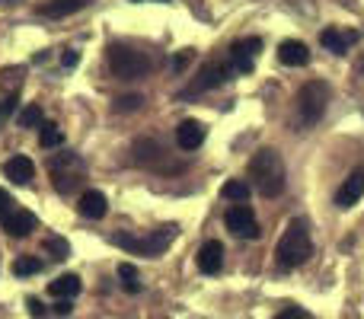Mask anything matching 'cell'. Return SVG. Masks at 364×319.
Masks as SVG:
<instances>
[{"label": "cell", "mask_w": 364, "mask_h": 319, "mask_svg": "<svg viewBox=\"0 0 364 319\" xmlns=\"http://www.w3.org/2000/svg\"><path fill=\"white\" fill-rule=\"evenodd\" d=\"M70 310H74V303H70V301H58L55 303V313L58 316H70Z\"/></svg>", "instance_id": "cell-30"}, {"label": "cell", "mask_w": 364, "mask_h": 319, "mask_svg": "<svg viewBox=\"0 0 364 319\" xmlns=\"http://www.w3.org/2000/svg\"><path fill=\"white\" fill-rule=\"evenodd\" d=\"M326 106H329V87L323 80H310L301 87L297 93V121L301 128H314L316 121L326 115Z\"/></svg>", "instance_id": "cell-3"}, {"label": "cell", "mask_w": 364, "mask_h": 319, "mask_svg": "<svg viewBox=\"0 0 364 319\" xmlns=\"http://www.w3.org/2000/svg\"><path fill=\"white\" fill-rule=\"evenodd\" d=\"M6 214H13V198L4 192V188H0V220H4Z\"/></svg>", "instance_id": "cell-27"}, {"label": "cell", "mask_w": 364, "mask_h": 319, "mask_svg": "<svg viewBox=\"0 0 364 319\" xmlns=\"http://www.w3.org/2000/svg\"><path fill=\"white\" fill-rule=\"evenodd\" d=\"M246 173H250V185L256 188L262 198H275V195H282V188H284V160H282L278 151H272V147L256 151L250 157Z\"/></svg>", "instance_id": "cell-1"}, {"label": "cell", "mask_w": 364, "mask_h": 319, "mask_svg": "<svg viewBox=\"0 0 364 319\" xmlns=\"http://www.w3.org/2000/svg\"><path fill=\"white\" fill-rule=\"evenodd\" d=\"M61 64H64V67H77V64H80V55H77L74 48H68V51L61 55Z\"/></svg>", "instance_id": "cell-28"}, {"label": "cell", "mask_w": 364, "mask_h": 319, "mask_svg": "<svg viewBox=\"0 0 364 319\" xmlns=\"http://www.w3.org/2000/svg\"><path fill=\"white\" fill-rule=\"evenodd\" d=\"M227 80H230V67L220 64V61H211V64H205V67L195 74L188 93H205V90H214V87H220V83H227Z\"/></svg>", "instance_id": "cell-8"}, {"label": "cell", "mask_w": 364, "mask_h": 319, "mask_svg": "<svg viewBox=\"0 0 364 319\" xmlns=\"http://www.w3.org/2000/svg\"><path fill=\"white\" fill-rule=\"evenodd\" d=\"M278 61L284 64V67H304V64L310 61V51L304 42H297V38H284L282 45H278Z\"/></svg>", "instance_id": "cell-9"}, {"label": "cell", "mask_w": 364, "mask_h": 319, "mask_svg": "<svg viewBox=\"0 0 364 319\" xmlns=\"http://www.w3.org/2000/svg\"><path fill=\"white\" fill-rule=\"evenodd\" d=\"M45 249L51 252V259H68L70 256L68 239H61V237H45Z\"/></svg>", "instance_id": "cell-24"}, {"label": "cell", "mask_w": 364, "mask_h": 319, "mask_svg": "<svg viewBox=\"0 0 364 319\" xmlns=\"http://www.w3.org/2000/svg\"><path fill=\"white\" fill-rule=\"evenodd\" d=\"M0 112H4V109H0Z\"/></svg>", "instance_id": "cell-33"}, {"label": "cell", "mask_w": 364, "mask_h": 319, "mask_svg": "<svg viewBox=\"0 0 364 319\" xmlns=\"http://www.w3.org/2000/svg\"><path fill=\"white\" fill-rule=\"evenodd\" d=\"M176 144L182 147V151H198L201 144H205V125L195 119L182 121V125L176 128Z\"/></svg>", "instance_id": "cell-12"}, {"label": "cell", "mask_w": 364, "mask_h": 319, "mask_svg": "<svg viewBox=\"0 0 364 319\" xmlns=\"http://www.w3.org/2000/svg\"><path fill=\"white\" fill-rule=\"evenodd\" d=\"M38 271H42V259L36 256H19L13 262V275L16 278H29V275H38Z\"/></svg>", "instance_id": "cell-21"}, {"label": "cell", "mask_w": 364, "mask_h": 319, "mask_svg": "<svg viewBox=\"0 0 364 319\" xmlns=\"http://www.w3.org/2000/svg\"><path fill=\"white\" fill-rule=\"evenodd\" d=\"M4 175L10 182H16V185H26V182H32V175H36V166H32L29 157H10L4 163Z\"/></svg>", "instance_id": "cell-16"}, {"label": "cell", "mask_w": 364, "mask_h": 319, "mask_svg": "<svg viewBox=\"0 0 364 319\" xmlns=\"http://www.w3.org/2000/svg\"><path fill=\"white\" fill-rule=\"evenodd\" d=\"M220 265H224V246H220V239H208L198 249V269L205 275H218Z\"/></svg>", "instance_id": "cell-11"}, {"label": "cell", "mask_w": 364, "mask_h": 319, "mask_svg": "<svg viewBox=\"0 0 364 319\" xmlns=\"http://www.w3.org/2000/svg\"><path fill=\"white\" fill-rule=\"evenodd\" d=\"M275 319H314L307 313V310H301V307H288V310H282Z\"/></svg>", "instance_id": "cell-26"}, {"label": "cell", "mask_w": 364, "mask_h": 319, "mask_svg": "<svg viewBox=\"0 0 364 319\" xmlns=\"http://www.w3.org/2000/svg\"><path fill=\"white\" fill-rule=\"evenodd\" d=\"M160 4H166V0H160Z\"/></svg>", "instance_id": "cell-32"}, {"label": "cell", "mask_w": 364, "mask_h": 319, "mask_svg": "<svg viewBox=\"0 0 364 319\" xmlns=\"http://www.w3.org/2000/svg\"><path fill=\"white\" fill-rule=\"evenodd\" d=\"M61 141H64V134L55 121H42V125H38V144L42 147H58Z\"/></svg>", "instance_id": "cell-20"}, {"label": "cell", "mask_w": 364, "mask_h": 319, "mask_svg": "<svg viewBox=\"0 0 364 319\" xmlns=\"http://www.w3.org/2000/svg\"><path fill=\"white\" fill-rule=\"evenodd\" d=\"M227 230L233 233V237H246V239H259V224H256V214H252L250 205H233L227 207Z\"/></svg>", "instance_id": "cell-6"}, {"label": "cell", "mask_w": 364, "mask_h": 319, "mask_svg": "<svg viewBox=\"0 0 364 319\" xmlns=\"http://www.w3.org/2000/svg\"><path fill=\"white\" fill-rule=\"evenodd\" d=\"M262 51V38H240L230 45V61L237 74H250L256 67V55Z\"/></svg>", "instance_id": "cell-7"}, {"label": "cell", "mask_w": 364, "mask_h": 319, "mask_svg": "<svg viewBox=\"0 0 364 319\" xmlns=\"http://www.w3.org/2000/svg\"><path fill=\"white\" fill-rule=\"evenodd\" d=\"M323 48H329L333 55H348L355 42H358V32H339V29H323L320 32Z\"/></svg>", "instance_id": "cell-14"}, {"label": "cell", "mask_w": 364, "mask_h": 319, "mask_svg": "<svg viewBox=\"0 0 364 319\" xmlns=\"http://www.w3.org/2000/svg\"><path fill=\"white\" fill-rule=\"evenodd\" d=\"M310 252H314V243H310V233H307V227H304V220H291L288 230L282 233V239H278V246H275L278 265H282L284 271H291L307 262Z\"/></svg>", "instance_id": "cell-2"}, {"label": "cell", "mask_w": 364, "mask_h": 319, "mask_svg": "<svg viewBox=\"0 0 364 319\" xmlns=\"http://www.w3.org/2000/svg\"><path fill=\"white\" fill-rule=\"evenodd\" d=\"M141 102H144V96H138V93L119 96V99H115V112H134V109H141Z\"/></svg>", "instance_id": "cell-25"}, {"label": "cell", "mask_w": 364, "mask_h": 319, "mask_svg": "<svg viewBox=\"0 0 364 319\" xmlns=\"http://www.w3.org/2000/svg\"><path fill=\"white\" fill-rule=\"evenodd\" d=\"M19 128H36V125H42V106H26L23 112H19Z\"/></svg>", "instance_id": "cell-23"}, {"label": "cell", "mask_w": 364, "mask_h": 319, "mask_svg": "<svg viewBox=\"0 0 364 319\" xmlns=\"http://www.w3.org/2000/svg\"><path fill=\"white\" fill-rule=\"evenodd\" d=\"M77 211L83 214L87 220H102L109 211V201L102 192H96V188H90V192L80 195V205H77Z\"/></svg>", "instance_id": "cell-13"}, {"label": "cell", "mask_w": 364, "mask_h": 319, "mask_svg": "<svg viewBox=\"0 0 364 319\" xmlns=\"http://www.w3.org/2000/svg\"><path fill=\"white\" fill-rule=\"evenodd\" d=\"M80 278L77 275H61V278H55V281L48 284V294L51 297H58V301H74L77 294H80Z\"/></svg>", "instance_id": "cell-17"}, {"label": "cell", "mask_w": 364, "mask_h": 319, "mask_svg": "<svg viewBox=\"0 0 364 319\" xmlns=\"http://www.w3.org/2000/svg\"><path fill=\"white\" fill-rule=\"evenodd\" d=\"M176 230H179L176 224H164V227H157V230H154L147 239H138V237H132V233H115L112 239L122 246V249H128V252H144V256H160V252H164L166 246L173 243Z\"/></svg>", "instance_id": "cell-5"}, {"label": "cell", "mask_w": 364, "mask_h": 319, "mask_svg": "<svg viewBox=\"0 0 364 319\" xmlns=\"http://www.w3.org/2000/svg\"><path fill=\"white\" fill-rule=\"evenodd\" d=\"M186 64H188V55H176V58H173V70H182Z\"/></svg>", "instance_id": "cell-31"}, {"label": "cell", "mask_w": 364, "mask_h": 319, "mask_svg": "<svg viewBox=\"0 0 364 319\" xmlns=\"http://www.w3.org/2000/svg\"><path fill=\"white\" fill-rule=\"evenodd\" d=\"M87 6V0H51V4L42 6L45 16H68V13H77Z\"/></svg>", "instance_id": "cell-19"}, {"label": "cell", "mask_w": 364, "mask_h": 319, "mask_svg": "<svg viewBox=\"0 0 364 319\" xmlns=\"http://www.w3.org/2000/svg\"><path fill=\"white\" fill-rule=\"evenodd\" d=\"M36 214L32 211H13L4 217V230L10 233V237H29L32 230H36Z\"/></svg>", "instance_id": "cell-15"}, {"label": "cell", "mask_w": 364, "mask_h": 319, "mask_svg": "<svg viewBox=\"0 0 364 319\" xmlns=\"http://www.w3.org/2000/svg\"><path fill=\"white\" fill-rule=\"evenodd\" d=\"M119 278H122V288L128 294H141V281H138V269L132 262H122L119 265Z\"/></svg>", "instance_id": "cell-22"}, {"label": "cell", "mask_w": 364, "mask_h": 319, "mask_svg": "<svg viewBox=\"0 0 364 319\" xmlns=\"http://www.w3.org/2000/svg\"><path fill=\"white\" fill-rule=\"evenodd\" d=\"M26 307H29L32 316H45V303L38 301V297H29V301H26Z\"/></svg>", "instance_id": "cell-29"}, {"label": "cell", "mask_w": 364, "mask_h": 319, "mask_svg": "<svg viewBox=\"0 0 364 319\" xmlns=\"http://www.w3.org/2000/svg\"><path fill=\"white\" fill-rule=\"evenodd\" d=\"M109 67H112V74L122 77V80H141L144 74H151L154 64L144 51H134V48H128V45H112V48H109Z\"/></svg>", "instance_id": "cell-4"}, {"label": "cell", "mask_w": 364, "mask_h": 319, "mask_svg": "<svg viewBox=\"0 0 364 319\" xmlns=\"http://www.w3.org/2000/svg\"><path fill=\"white\" fill-rule=\"evenodd\" d=\"M361 195H364V166L355 169V173L342 182V188L336 192V205H339V207H352Z\"/></svg>", "instance_id": "cell-10"}, {"label": "cell", "mask_w": 364, "mask_h": 319, "mask_svg": "<svg viewBox=\"0 0 364 319\" xmlns=\"http://www.w3.org/2000/svg\"><path fill=\"white\" fill-rule=\"evenodd\" d=\"M250 192H252V185L246 179H230V182H224V188H220V195H224L227 201H237V205H246V201H250Z\"/></svg>", "instance_id": "cell-18"}]
</instances>
